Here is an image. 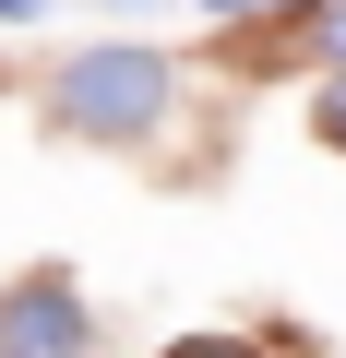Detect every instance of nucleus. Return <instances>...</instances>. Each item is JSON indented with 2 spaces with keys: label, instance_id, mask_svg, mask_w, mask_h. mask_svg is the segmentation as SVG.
<instances>
[{
  "label": "nucleus",
  "instance_id": "obj_3",
  "mask_svg": "<svg viewBox=\"0 0 346 358\" xmlns=\"http://www.w3.org/2000/svg\"><path fill=\"white\" fill-rule=\"evenodd\" d=\"M167 358H263V346H227V334H203V346H167Z\"/></svg>",
  "mask_w": 346,
  "mask_h": 358
},
{
  "label": "nucleus",
  "instance_id": "obj_2",
  "mask_svg": "<svg viewBox=\"0 0 346 358\" xmlns=\"http://www.w3.org/2000/svg\"><path fill=\"white\" fill-rule=\"evenodd\" d=\"M0 346H24V358H72V346H84V299H72L60 275L0 287Z\"/></svg>",
  "mask_w": 346,
  "mask_h": 358
},
{
  "label": "nucleus",
  "instance_id": "obj_5",
  "mask_svg": "<svg viewBox=\"0 0 346 358\" xmlns=\"http://www.w3.org/2000/svg\"><path fill=\"white\" fill-rule=\"evenodd\" d=\"M203 13H275V0H203Z\"/></svg>",
  "mask_w": 346,
  "mask_h": 358
},
{
  "label": "nucleus",
  "instance_id": "obj_7",
  "mask_svg": "<svg viewBox=\"0 0 346 358\" xmlns=\"http://www.w3.org/2000/svg\"><path fill=\"white\" fill-rule=\"evenodd\" d=\"M334 60H346V0H334Z\"/></svg>",
  "mask_w": 346,
  "mask_h": 358
},
{
  "label": "nucleus",
  "instance_id": "obj_8",
  "mask_svg": "<svg viewBox=\"0 0 346 358\" xmlns=\"http://www.w3.org/2000/svg\"><path fill=\"white\" fill-rule=\"evenodd\" d=\"M0 358H24V346H0Z\"/></svg>",
  "mask_w": 346,
  "mask_h": 358
},
{
  "label": "nucleus",
  "instance_id": "obj_4",
  "mask_svg": "<svg viewBox=\"0 0 346 358\" xmlns=\"http://www.w3.org/2000/svg\"><path fill=\"white\" fill-rule=\"evenodd\" d=\"M322 131H334V143H346V72H334V96H322Z\"/></svg>",
  "mask_w": 346,
  "mask_h": 358
},
{
  "label": "nucleus",
  "instance_id": "obj_6",
  "mask_svg": "<svg viewBox=\"0 0 346 358\" xmlns=\"http://www.w3.org/2000/svg\"><path fill=\"white\" fill-rule=\"evenodd\" d=\"M24 13H36V0H0V24H24Z\"/></svg>",
  "mask_w": 346,
  "mask_h": 358
},
{
  "label": "nucleus",
  "instance_id": "obj_1",
  "mask_svg": "<svg viewBox=\"0 0 346 358\" xmlns=\"http://www.w3.org/2000/svg\"><path fill=\"white\" fill-rule=\"evenodd\" d=\"M60 131H96V143H143L155 120H167V60L155 48H84V60H60Z\"/></svg>",
  "mask_w": 346,
  "mask_h": 358
}]
</instances>
